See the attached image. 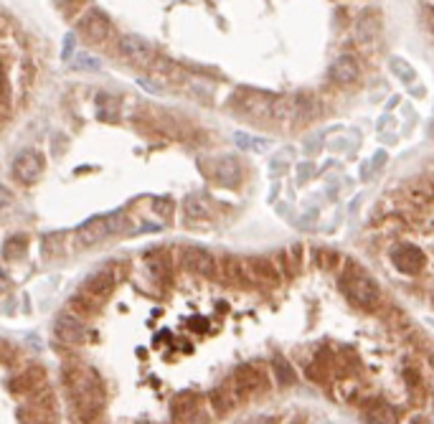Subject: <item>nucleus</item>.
Wrapping results in <instances>:
<instances>
[{
    "instance_id": "38",
    "label": "nucleus",
    "mask_w": 434,
    "mask_h": 424,
    "mask_svg": "<svg viewBox=\"0 0 434 424\" xmlns=\"http://www.w3.org/2000/svg\"><path fill=\"white\" fill-rule=\"evenodd\" d=\"M313 171H315V165H313V163H300V165H297V183L310 181V178L315 175Z\"/></svg>"
},
{
    "instance_id": "3",
    "label": "nucleus",
    "mask_w": 434,
    "mask_h": 424,
    "mask_svg": "<svg viewBox=\"0 0 434 424\" xmlns=\"http://www.w3.org/2000/svg\"><path fill=\"white\" fill-rule=\"evenodd\" d=\"M127 227V219L122 213H112V216H97V219H89L84 227L74 234V247L79 249H87V247H95V244L110 239V236L122 234V229Z\"/></svg>"
},
{
    "instance_id": "41",
    "label": "nucleus",
    "mask_w": 434,
    "mask_h": 424,
    "mask_svg": "<svg viewBox=\"0 0 434 424\" xmlns=\"http://www.w3.org/2000/svg\"><path fill=\"white\" fill-rule=\"evenodd\" d=\"M293 424H305V419H302V416H297V419H295Z\"/></svg>"
},
{
    "instance_id": "19",
    "label": "nucleus",
    "mask_w": 434,
    "mask_h": 424,
    "mask_svg": "<svg viewBox=\"0 0 434 424\" xmlns=\"http://www.w3.org/2000/svg\"><path fill=\"white\" fill-rule=\"evenodd\" d=\"M361 419L364 424H396V412L386 399L371 396L361 407Z\"/></svg>"
},
{
    "instance_id": "4",
    "label": "nucleus",
    "mask_w": 434,
    "mask_h": 424,
    "mask_svg": "<svg viewBox=\"0 0 434 424\" xmlns=\"http://www.w3.org/2000/svg\"><path fill=\"white\" fill-rule=\"evenodd\" d=\"M231 384H234V389H237L239 399H241V401L264 396V394H269V389H272L269 374L262 369L259 363H254V361L252 363H241V366L234 371Z\"/></svg>"
},
{
    "instance_id": "22",
    "label": "nucleus",
    "mask_w": 434,
    "mask_h": 424,
    "mask_svg": "<svg viewBox=\"0 0 434 424\" xmlns=\"http://www.w3.org/2000/svg\"><path fill=\"white\" fill-rule=\"evenodd\" d=\"M18 419L21 424H56V414H54V407H48V404H26L21 412H18Z\"/></svg>"
},
{
    "instance_id": "27",
    "label": "nucleus",
    "mask_w": 434,
    "mask_h": 424,
    "mask_svg": "<svg viewBox=\"0 0 434 424\" xmlns=\"http://www.w3.org/2000/svg\"><path fill=\"white\" fill-rule=\"evenodd\" d=\"M66 310H69L71 315H77L79 320H89V318H95V315L99 313V307H97L95 302H89L87 298H81V295H74V298L66 302Z\"/></svg>"
},
{
    "instance_id": "30",
    "label": "nucleus",
    "mask_w": 434,
    "mask_h": 424,
    "mask_svg": "<svg viewBox=\"0 0 434 424\" xmlns=\"http://www.w3.org/2000/svg\"><path fill=\"white\" fill-rule=\"evenodd\" d=\"M287 260H290V269H293V277L300 275L302 267H305V247L302 244H295L287 249Z\"/></svg>"
},
{
    "instance_id": "5",
    "label": "nucleus",
    "mask_w": 434,
    "mask_h": 424,
    "mask_svg": "<svg viewBox=\"0 0 434 424\" xmlns=\"http://www.w3.org/2000/svg\"><path fill=\"white\" fill-rule=\"evenodd\" d=\"M275 95H267V92H257V89H239L237 95L231 97V107L244 115L249 119H262V117H272V107H275Z\"/></svg>"
},
{
    "instance_id": "17",
    "label": "nucleus",
    "mask_w": 434,
    "mask_h": 424,
    "mask_svg": "<svg viewBox=\"0 0 434 424\" xmlns=\"http://www.w3.org/2000/svg\"><path fill=\"white\" fill-rule=\"evenodd\" d=\"M208 407H211V412L216 416H226L234 412V407H237L239 401V394L237 389H234V384H231V378L226 381V384H219V386H213L211 392H208Z\"/></svg>"
},
{
    "instance_id": "12",
    "label": "nucleus",
    "mask_w": 434,
    "mask_h": 424,
    "mask_svg": "<svg viewBox=\"0 0 434 424\" xmlns=\"http://www.w3.org/2000/svg\"><path fill=\"white\" fill-rule=\"evenodd\" d=\"M381 28H384V21H381L379 10H366L364 16L355 21V28H353L355 44H358L361 48L373 51L381 41Z\"/></svg>"
},
{
    "instance_id": "11",
    "label": "nucleus",
    "mask_w": 434,
    "mask_h": 424,
    "mask_svg": "<svg viewBox=\"0 0 434 424\" xmlns=\"http://www.w3.org/2000/svg\"><path fill=\"white\" fill-rule=\"evenodd\" d=\"M388 260H391L396 272L409 277L419 275L426 264L424 251L419 249V247H414V244H396L394 249H391V254H388Z\"/></svg>"
},
{
    "instance_id": "13",
    "label": "nucleus",
    "mask_w": 434,
    "mask_h": 424,
    "mask_svg": "<svg viewBox=\"0 0 434 424\" xmlns=\"http://www.w3.org/2000/svg\"><path fill=\"white\" fill-rule=\"evenodd\" d=\"M13 178L18 183H23V186H31L41 178L43 173V155H41L39 150H23V153H18L13 157Z\"/></svg>"
},
{
    "instance_id": "33",
    "label": "nucleus",
    "mask_w": 434,
    "mask_h": 424,
    "mask_svg": "<svg viewBox=\"0 0 434 424\" xmlns=\"http://www.w3.org/2000/svg\"><path fill=\"white\" fill-rule=\"evenodd\" d=\"M77 66L79 69H84V71H97L102 64H99V59L97 56H92V54H87V51H81L79 56H77Z\"/></svg>"
},
{
    "instance_id": "15",
    "label": "nucleus",
    "mask_w": 434,
    "mask_h": 424,
    "mask_svg": "<svg viewBox=\"0 0 434 424\" xmlns=\"http://www.w3.org/2000/svg\"><path fill=\"white\" fill-rule=\"evenodd\" d=\"M208 407V399L204 401V396L196 392H183V394H175L173 399H170V419L173 424H181L190 416H196L198 412H204Z\"/></svg>"
},
{
    "instance_id": "28",
    "label": "nucleus",
    "mask_w": 434,
    "mask_h": 424,
    "mask_svg": "<svg viewBox=\"0 0 434 424\" xmlns=\"http://www.w3.org/2000/svg\"><path fill=\"white\" fill-rule=\"evenodd\" d=\"M63 249V234L61 231H48L41 239V251H43V260H56Z\"/></svg>"
},
{
    "instance_id": "44",
    "label": "nucleus",
    "mask_w": 434,
    "mask_h": 424,
    "mask_svg": "<svg viewBox=\"0 0 434 424\" xmlns=\"http://www.w3.org/2000/svg\"><path fill=\"white\" fill-rule=\"evenodd\" d=\"M148 424H158V422H148Z\"/></svg>"
},
{
    "instance_id": "31",
    "label": "nucleus",
    "mask_w": 434,
    "mask_h": 424,
    "mask_svg": "<svg viewBox=\"0 0 434 424\" xmlns=\"http://www.w3.org/2000/svg\"><path fill=\"white\" fill-rule=\"evenodd\" d=\"M234 140H237L239 148H244V150H262V148H267V145H269V140H257V137H252V135H244V133H239Z\"/></svg>"
},
{
    "instance_id": "8",
    "label": "nucleus",
    "mask_w": 434,
    "mask_h": 424,
    "mask_svg": "<svg viewBox=\"0 0 434 424\" xmlns=\"http://www.w3.org/2000/svg\"><path fill=\"white\" fill-rule=\"evenodd\" d=\"M117 54L122 61L132 64V66H137V69H150L152 61H155V54H152L150 44L145 39H140V36H122L117 44Z\"/></svg>"
},
{
    "instance_id": "14",
    "label": "nucleus",
    "mask_w": 434,
    "mask_h": 424,
    "mask_svg": "<svg viewBox=\"0 0 434 424\" xmlns=\"http://www.w3.org/2000/svg\"><path fill=\"white\" fill-rule=\"evenodd\" d=\"M10 392L18 394V396H41L46 389V371L39 369V366H31V369H26L23 374H18L16 378H10Z\"/></svg>"
},
{
    "instance_id": "32",
    "label": "nucleus",
    "mask_w": 434,
    "mask_h": 424,
    "mask_svg": "<svg viewBox=\"0 0 434 424\" xmlns=\"http://www.w3.org/2000/svg\"><path fill=\"white\" fill-rule=\"evenodd\" d=\"M391 66H394V74L399 79H404V81H414V69H411L409 64L406 61H402V59H391Z\"/></svg>"
},
{
    "instance_id": "37",
    "label": "nucleus",
    "mask_w": 434,
    "mask_h": 424,
    "mask_svg": "<svg viewBox=\"0 0 434 424\" xmlns=\"http://www.w3.org/2000/svg\"><path fill=\"white\" fill-rule=\"evenodd\" d=\"M74 48H77V36H74V33H66V36H63V48H61L63 61H69L71 56H74Z\"/></svg>"
},
{
    "instance_id": "25",
    "label": "nucleus",
    "mask_w": 434,
    "mask_h": 424,
    "mask_svg": "<svg viewBox=\"0 0 434 424\" xmlns=\"http://www.w3.org/2000/svg\"><path fill=\"white\" fill-rule=\"evenodd\" d=\"M331 371H333V358L328 356V351H320V354H315V358L308 363L305 374H308L313 381H325Z\"/></svg>"
},
{
    "instance_id": "23",
    "label": "nucleus",
    "mask_w": 434,
    "mask_h": 424,
    "mask_svg": "<svg viewBox=\"0 0 434 424\" xmlns=\"http://www.w3.org/2000/svg\"><path fill=\"white\" fill-rule=\"evenodd\" d=\"M219 280L229 285H241L246 282L244 277V260H239L234 254H224L219 260Z\"/></svg>"
},
{
    "instance_id": "7",
    "label": "nucleus",
    "mask_w": 434,
    "mask_h": 424,
    "mask_svg": "<svg viewBox=\"0 0 434 424\" xmlns=\"http://www.w3.org/2000/svg\"><path fill=\"white\" fill-rule=\"evenodd\" d=\"M181 267L196 277L219 280V260L208 249H201V247H188V249L181 251Z\"/></svg>"
},
{
    "instance_id": "42",
    "label": "nucleus",
    "mask_w": 434,
    "mask_h": 424,
    "mask_svg": "<svg viewBox=\"0 0 434 424\" xmlns=\"http://www.w3.org/2000/svg\"><path fill=\"white\" fill-rule=\"evenodd\" d=\"M262 424H277L275 419H267V422H262Z\"/></svg>"
},
{
    "instance_id": "29",
    "label": "nucleus",
    "mask_w": 434,
    "mask_h": 424,
    "mask_svg": "<svg viewBox=\"0 0 434 424\" xmlns=\"http://www.w3.org/2000/svg\"><path fill=\"white\" fill-rule=\"evenodd\" d=\"M315 262H317V267L320 269L333 272V269L340 264V254L338 251H333V249H317L315 251Z\"/></svg>"
},
{
    "instance_id": "18",
    "label": "nucleus",
    "mask_w": 434,
    "mask_h": 424,
    "mask_svg": "<svg viewBox=\"0 0 434 424\" xmlns=\"http://www.w3.org/2000/svg\"><path fill=\"white\" fill-rule=\"evenodd\" d=\"M213 171H216V173H213L216 183L224 186V189H239L241 181H244V168H241V163H239L234 155L219 157Z\"/></svg>"
},
{
    "instance_id": "43",
    "label": "nucleus",
    "mask_w": 434,
    "mask_h": 424,
    "mask_svg": "<svg viewBox=\"0 0 434 424\" xmlns=\"http://www.w3.org/2000/svg\"><path fill=\"white\" fill-rule=\"evenodd\" d=\"M426 322H429V325H432V328H434V318H429V320H426Z\"/></svg>"
},
{
    "instance_id": "36",
    "label": "nucleus",
    "mask_w": 434,
    "mask_h": 424,
    "mask_svg": "<svg viewBox=\"0 0 434 424\" xmlns=\"http://www.w3.org/2000/svg\"><path fill=\"white\" fill-rule=\"evenodd\" d=\"M155 213L163 216V221H170L173 219V201L170 198H158L155 201Z\"/></svg>"
},
{
    "instance_id": "9",
    "label": "nucleus",
    "mask_w": 434,
    "mask_h": 424,
    "mask_svg": "<svg viewBox=\"0 0 434 424\" xmlns=\"http://www.w3.org/2000/svg\"><path fill=\"white\" fill-rule=\"evenodd\" d=\"M112 290H115V275H112L110 269H97V272H92V275L81 282L79 292L77 295H81V298H87L89 302H95L97 307H102L107 300H110Z\"/></svg>"
},
{
    "instance_id": "34",
    "label": "nucleus",
    "mask_w": 434,
    "mask_h": 424,
    "mask_svg": "<svg viewBox=\"0 0 434 424\" xmlns=\"http://www.w3.org/2000/svg\"><path fill=\"white\" fill-rule=\"evenodd\" d=\"M290 157H293V150H290V148H287V153H282V155H275V157H272V178H277V175H279L284 168H287Z\"/></svg>"
},
{
    "instance_id": "24",
    "label": "nucleus",
    "mask_w": 434,
    "mask_h": 424,
    "mask_svg": "<svg viewBox=\"0 0 434 424\" xmlns=\"http://www.w3.org/2000/svg\"><path fill=\"white\" fill-rule=\"evenodd\" d=\"M272 376L277 378V384L279 386H295L297 384V374H295L293 363L287 361L284 356H272Z\"/></svg>"
},
{
    "instance_id": "35",
    "label": "nucleus",
    "mask_w": 434,
    "mask_h": 424,
    "mask_svg": "<svg viewBox=\"0 0 434 424\" xmlns=\"http://www.w3.org/2000/svg\"><path fill=\"white\" fill-rule=\"evenodd\" d=\"M320 145H323V135L320 133H313L305 137V142H302V148H305V153L308 155H315V153H320Z\"/></svg>"
},
{
    "instance_id": "21",
    "label": "nucleus",
    "mask_w": 434,
    "mask_h": 424,
    "mask_svg": "<svg viewBox=\"0 0 434 424\" xmlns=\"http://www.w3.org/2000/svg\"><path fill=\"white\" fill-rule=\"evenodd\" d=\"M213 209H216V204H213L211 196H206V193H188V196L183 198V213H186V219L188 221H206L211 219Z\"/></svg>"
},
{
    "instance_id": "39",
    "label": "nucleus",
    "mask_w": 434,
    "mask_h": 424,
    "mask_svg": "<svg viewBox=\"0 0 434 424\" xmlns=\"http://www.w3.org/2000/svg\"><path fill=\"white\" fill-rule=\"evenodd\" d=\"M384 160H386V153H384V150H381V153H376V157H373V165H376V168H379V165L384 163Z\"/></svg>"
},
{
    "instance_id": "1",
    "label": "nucleus",
    "mask_w": 434,
    "mask_h": 424,
    "mask_svg": "<svg viewBox=\"0 0 434 424\" xmlns=\"http://www.w3.org/2000/svg\"><path fill=\"white\" fill-rule=\"evenodd\" d=\"M63 389H66V399L71 404V412L79 416L81 424L95 422L102 414L107 394L99 374L89 366L81 363H71L63 369Z\"/></svg>"
},
{
    "instance_id": "10",
    "label": "nucleus",
    "mask_w": 434,
    "mask_h": 424,
    "mask_svg": "<svg viewBox=\"0 0 434 424\" xmlns=\"http://www.w3.org/2000/svg\"><path fill=\"white\" fill-rule=\"evenodd\" d=\"M79 33L81 39L97 46V44H104V41L112 36V21L104 16L102 10L97 8H89L84 16L79 18Z\"/></svg>"
},
{
    "instance_id": "20",
    "label": "nucleus",
    "mask_w": 434,
    "mask_h": 424,
    "mask_svg": "<svg viewBox=\"0 0 434 424\" xmlns=\"http://www.w3.org/2000/svg\"><path fill=\"white\" fill-rule=\"evenodd\" d=\"M328 77H331L333 84H338V87H348V84L358 81V77H361V64L355 61L353 56H340V59L333 61Z\"/></svg>"
},
{
    "instance_id": "16",
    "label": "nucleus",
    "mask_w": 434,
    "mask_h": 424,
    "mask_svg": "<svg viewBox=\"0 0 434 424\" xmlns=\"http://www.w3.org/2000/svg\"><path fill=\"white\" fill-rule=\"evenodd\" d=\"M54 333H56V338H59V340L69 343V346H77V343H81V340L87 338V328H84V320H79L77 315H71L69 310H63V313L56 315Z\"/></svg>"
},
{
    "instance_id": "2",
    "label": "nucleus",
    "mask_w": 434,
    "mask_h": 424,
    "mask_svg": "<svg viewBox=\"0 0 434 424\" xmlns=\"http://www.w3.org/2000/svg\"><path fill=\"white\" fill-rule=\"evenodd\" d=\"M348 264H351V272L343 275L340 290L346 292V298L351 300L355 307H361V310H376L381 302L379 282H376L371 275H366L358 264H353V262H348Z\"/></svg>"
},
{
    "instance_id": "40",
    "label": "nucleus",
    "mask_w": 434,
    "mask_h": 424,
    "mask_svg": "<svg viewBox=\"0 0 434 424\" xmlns=\"http://www.w3.org/2000/svg\"><path fill=\"white\" fill-rule=\"evenodd\" d=\"M28 343H31V346H36V348H43V343H41L36 336H28Z\"/></svg>"
},
{
    "instance_id": "26",
    "label": "nucleus",
    "mask_w": 434,
    "mask_h": 424,
    "mask_svg": "<svg viewBox=\"0 0 434 424\" xmlns=\"http://www.w3.org/2000/svg\"><path fill=\"white\" fill-rule=\"evenodd\" d=\"M26 249H28V236L26 234H13L6 239V244H3V260L6 262H16L21 260L26 254Z\"/></svg>"
},
{
    "instance_id": "6",
    "label": "nucleus",
    "mask_w": 434,
    "mask_h": 424,
    "mask_svg": "<svg viewBox=\"0 0 434 424\" xmlns=\"http://www.w3.org/2000/svg\"><path fill=\"white\" fill-rule=\"evenodd\" d=\"M244 277L249 285H257V287H264V290H275V287L282 285L279 267L267 257H259V254L244 257Z\"/></svg>"
}]
</instances>
